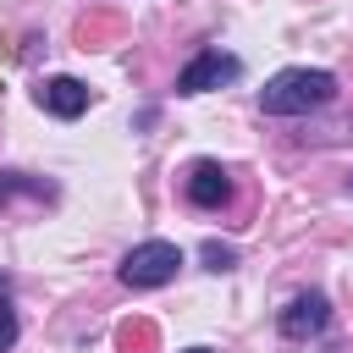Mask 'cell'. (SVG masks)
Wrapping results in <instances>:
<instances>
[{"instance_id":"obj_3","label":"cell","mask_w":353,"mask_h":353,"mask_svg":"<svg viewBox=\"0 0 353 353\" xmlns=\"http://www.w3.org/2000/svg\"><path fill=\"white\" fill-rule=\"evenodd\" d=\"M237 72H243L237 55H226V50H199V55L176 72V94H210V88H221V83H237Z\"/></svg>"},{"instance_id":"obj_6","label":"cell","mask_w":353,"mask_h":353,"mask_svg":"<svg viewBox=\"0 0 353 353\" xmlns=\"http://www.w3.org/2000/svg\"><path fill=\"white\" fill-rule=\"evenodd\" d=\"M325 325H331L325 292H298V298L281 309V336H292V342H303V336H314V331H325Z\"/></svg>"},{"instance_id":"obj_4","label":"cell","mask_w":353,"mask_h":353,"mask_svg":"<svg viewBox=\"0 0 353 353\" xmlns=\"http://www.w3.org/2000/svg\"><path fill=\"white\" fill-rule=\"evenodd\" d=\"M33 99H39V110H50V116H61V121H72V116H83L88 110V83H77V77H44L39 88H33Z\"/></svg>"},{"instance_id":"obj_7","label":"cell","mask_w":353,"mask_h":353,"mask_svg":"<svg viewBox=\"0 0 353 353\" xmlns=\"http://www.w3.org/2000/svg\"><path fill=\"white\" fill-rule=\"evenodd\" d=\"M17 193H50V188H39V182H28L22 171H0V204H6V199H17Z\"/></svg>"},{"instance_id":"obj_1","label":"cell","mask_w":353,"mask_h":353,"mask_svg":"<svg viewBox=\"0 0 353 353\" xmlns=\"http://www.w3.org/2000/svg\"><path fill=\"white\" fill-rule=\"evenodd\" d=\"M331 99H336V77L325 66H287L259 88L265 116H309V110H320Z\"/></svg>"},{"instance_id":"obj_9","label":"cell","mask_w":353,"mask_h":353,"mask_svg":"<svg viewBox=\"0 0 353 353\" xmlns=\"http://www.w3.org/2000/svg\"><path fill=\"white\" fill-rule=\"evenodd\" d=\"M204 265H210V270H232V265H237V248H232V243H204Z\"/></svg>"},{"instance_id":"obj_8","label":"cell","mask_w":353,"mask_h":353,"mask_svg":"<svg viewBox=\"0 0 353 353\" xmlns=\"http://www.w3.org/2000/svg\"><path fill=\"white\" fill-rule=\"evenodd\" d=\"M17 342V309H11V298H6V276H0V353Z\"/></svg>"},{"instance_id":"obj_5","label":"cell","mask_w":353,"mask_h":353,"mask_svg":"<svg viewBox=\"0 0 353 353\" xmlns=\"http://www.w3.org/2000/svg\"><path fill=\"white\" fill-rule=\"evenodd\" d=\"M226 199H232V171L221 160H193V171H188V204L221 210Z\"/></svg>"},{"instance_id":"obj_10","label":"cell","mask_w":353,"mask_h":353,"mask_svg":"<svg viewBox=\"0 0 353 353\" xmlns=\"http://www.w3.org/2000/svg\"><path fill=\"white\" fill-rule=\"evenodd\" d=\"M182 353H210V347H182Z\"/></svg>"},{"instance_id":"obj_2","label":"cell","mask_w":353,"mask_h":353,"mask_svg":"<svg viewBox=\"0 0 353 353\" xmlns=\"http://www.w3.org/2000/svg\"><path fill=\"white\" fill-rule=\"evenodd\" d=\"M182 270V248L176 243H165V237H149V243H138L127 259H121V287H132V292H149V287H165L171 276Z\"/></svg>"}]
</instances>
